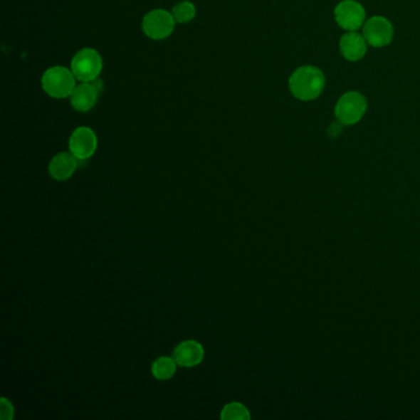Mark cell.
Masks as SVG:
<instances>
[{
    "instance_id": "12",
    "label": "cell",
    "mask_w": 420,
    "mask_h": 420,
    "mask_svg": "<svg viewBox=\"0 0 420 420\" xmlns=\"http://www.w3.org/2000/svg\"><path fill=\"white\" fill-rule=\"evenodd\" d=\"M78 162L70 152H61L51 159L48 173L57 182H65L72 178L78 168Z\"/></svg>"
},
{
    "instance_id": "14",
    "label": "cell",
    "mask_w": 420,
    "mask_h": 420,
    "mask_svg": "<svg viewBox=\"0 0 420 420\" xmlns=\"http://www.w3.org/2000/svg\"><path fill=\"white\" fill-rule=\"evenodd\" d=\"M174 20L177 23H189L196 16V6L192 4L191 1H180L177 5H174L172 9Z\"/></svg>"
},
{
    "instance_id": "15",
    "label": "cell",
    "mask_w": 420,
    "mask_h": 420,
    "mask_svg": "<svg viewBox=\"0 0 420 420\" xmlns=\"http://www.w3.org/2000/svg\"><path fill=\"white\" fill-rule=\"evenodd\" d=\"M221 419L222 420H249L251 413L247 406L239 402H232L226 404L221 411Z\"/></svg>"
},
{
    "instance_id": "8",
    "label": "cell",
    "mask_w": 420,
    "mask_h": 420,
    "mask_svg": "<svg viewBox=\"0 0 420 420\" xmlns=\"http://www.w3.org/2000/svg\"><path fill=\"white\" fill-rule=\"evenodd\" d=\"M69 152L77 159L87 160L95 154L98 149V137L92 128L80 126L75 128L68 142Z\"/></svg>"
},
{
    "instance_id": "13",
    "label": "cell",
    "mask_w": 420,
    "mask_h": 420,
    "mask_svg": "<svg viewBox=\"0 0 420 420\" xmlns=\"http://www.w3.org/2000/svg\"><path fill=\"white\" fill-rule=\"evenodd\" d=\"M177 361L174 357H160L152 364V374L158 381H168L177 372Z\"/></svg>"
},
{
    "instance_id": "4",
    "label": "cell",
    "mask_w": 420,
    "mask_h": 420,
    "mask_svg": "<svg viewBox=\"0 0 420 420\" xmlns=\"http://www.w3.org/2000/svg\"><path fill=\"white\" fill-rule=\"evenodd\" d=\"M367 110L365 96L359 92H347L339 98L335 105V117L345 126H352L360 121Z\"/></svg>"
},
{
    "instance_id": "11",
    "label": "cell",
    "mask_w": 420,
    "mask_h": 420,
    "mask_svg": "<svg viewBox=\"0 0 420 420\" xmlns=\"http://www.w3.org/2000/svg\"><path fill=\"white\" fill-rule=\"evenodd\" d=\"M367 45L364 35L357 31H347L340 38L339 50L345 60L357 62L365 57Z\"/></svg>"
},
{
    "instance_id": "2",
    "label": "cell",
    "mask_w": 420,
    "mask_h": 420,
    "mask_svg": "<svg viewBox=\"0 0 420 420\" xmlns=\"http://www.w3.org/2000/svg\"><path fill=\"white\" fill-rule=\"evenodd\" d=\"M77 78L72 69L64 65H53L42 74L41 85L43 92L53 99H67L77 87Z\"/></svg>"
},
{
    "instance_id": "10",
    "label": "cell",
    "mask_w": 420,
    "mask_h": 420,
    "mask_svg": "<svg viewBox=\"0 0 420 420\" xmlns=\"http://www.w3.org/2000/svg\"><path fill=\"white\" fill-rule=\"evenodd\" d=\"M173 357L178 366L195 367L204 360L205 350L196 340H184L174 347Z\"/></svg>"
},
{
    "instance_id": "9",
    "label": "cell",
    "mask_w": 420,
    "mask_h": 420,
    "mask_svg": "<svg viewBox=\"0 0 420 420\" xmlns=\"http://www.w3.org/2000/svg\"><path fill=\"white\" fill-rule=\"evenodd\" d=\"M103 90V83L99 79L93 82H79L69 96L70 105L78 112H88L96 105Z\"/></svg>"
},
{
    "instance_id": "6",
    "label": "cell",
    "mask_w": 420,
    "mask_h": 420,
    "mask_svg": "<svg viewBox=\"0 0 420 420\" xmlns=\"http://www.w3.org/2000/svg\"><path fill=\"white\" fill-rule=\"evenodd\" d=\"M335 21L347 31H357L366 21L364 6L357 0H342L334 10Z\"/></svg>"
},
{
    "instance_id": "7",
    "label": "cell",
    "mask_w": 420,
    "mask_h": 420,
    "mask_svg": "<svg viewBox=\"0 0 420 420\" xmlns=\"http://www.w3.org/2000/svg\"><path fill=\"white\" fill-rule=\"evenodd\" d=\"M362 35L370 46L384 47L392 42L394 28L389 19L372 16L364 23Z\"/></svg>"
},
{
    "instance_id": "16",
    "label": "cell",
    "mask_w": 420,
    "mask_h": 420,
    "mask_svg": "<svg viewBox=\"0 0 420 420\" xmlns=\"http://www.w3.org/2000/svg\"><path fill=\"white\" fill-rule=\"evenodd\" d=\"M0 416L3 420H11L14 418V406L9 399L3 397L0 399Z\"/></svg>"
},
{
    "instance_id": "3",
    "label": "cell",
    "mask_w": 420,
    "mask_h": 420,
    "mask_svg": "<svg viewBox=\"0 0 420 420\" xmlns=\"http://www.w3.org/2000/svg\"><path fill=\"white\" fill-rule=\"evenodd\" d=\"M104 63L100 53L87 47L78 51L70 62V69L78 82H93L99 79Z\"/></svg>"
},
{
    "instance_id": "5",
    "label": "cell",
    "mask_w": 420,
    "mask_h": 420,
    "mask_svg": "<svg viewBox=\"0 0 420 420\" xmlns=\"http://www.w3.org/2000/svg\"><path fill=\"white\" fill-rule=\"evenodd\" d=\"M175 25L177 23L172 11L164 9L151 10L142 20V30L145 35L156 41L168 38L173 33Z\"/></svg>"
},
{
    "instance_id": "1",
    "label": "cell",
    "mask_w": 420,
    "mask_h": 420,
    "mask_svg": "<svg viewBox=\"0 0 420 420\" xmlns=\"http://www.w3.org/2000/svg\"><path fill=\"white\" fill-rule=\"evenodd\" d=\"M325 87V73L315 65L297 68L288 79L290 92L301 101L315 100L323 93Z\"/></svg>"
}]
</instances>
